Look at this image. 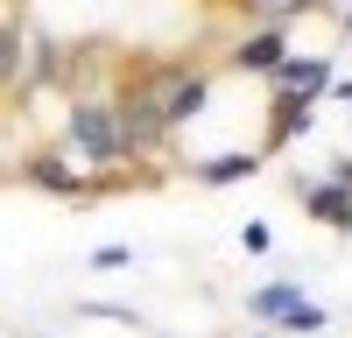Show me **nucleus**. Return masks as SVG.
<instances>
[{
	"instance_id": "1",
	"label": "nucleus",
	"mask_w": 352,
	"mask_h": 338,
	"mask_svg": "<svg viewBox=\"0 0 352 338\" xmlns=\"http://www.w3.org/2000/svg\"><path fill=\"white\" fill-rule=\"evenodd\" d=\"M64 155L85 162V177L127 162V134H120L113 99H71V113H64Z\"/></svg>"
},
{
	"instance_id": "8",
	"label": "nucleus",
	"mask_w": 352,
	"mask_h": 338,
	"mask_svg": "<svg viewBox=\"0 0 352 338\" xmlns=\"http://www.w3.org/2000/svg\"><path fill=\"white\" fill-rule=\"evenodd\" d=\"M261 162H268L261 148H226V155H197V162H190V177H197L204 190H226V183H247Z\"/></svg>"
},
{
	"instance_id": "7",
	"label": "nucleus",
	"mask_w": 352,
	"mask_h": 338,
	"mask_svg": "<svg viewBox=\"0 0 352 338\" xmlns=\"http://www.w3.org/2000/svg\"><path fill=\"white\" fill-rule=\"evenodd\" d=\"M331 78H338L331 56H282V71H275L268 84H275V92H296V99H324Z\"/></svg>"
},
{
	"instance_id": "9",
	"label": "nucleus",
	"mask_w": 352,
	"mask_h": 338,
	"mask_svg": "<svg viewBox=\"0 0 352 338\" xmlns=\"http://www.w3.org/2000/svg\"><path fill=\"white\" fill-rule=\"evenodd\" d=\"M254 28H289L296 14H310V8H324V0H232Z\"/></svg>"
},
{
	"instance_id": "2",
	"label": "nucleus",
	"mask_w": 352,
	"mask_h": 338,
	"mask_svg": "<svg viewBox=\"0 0 352 338\" xmlns=\"http://www.w3.org/2000/svg\"><path fill=\"white\" fill-rule=\"evenodd\" d=\"M21 183L43 190V197H64V205H85V197H106V190H113L106 177H85V169H71L64 148H36V155L21 162Z\"/></svg>"
},
{
	"instance_id": "4",
	"label": "nucleus",
	"mask_w": 352,
	"mask_h": 338,
	"mask_svg": "<svg viewBox=\"0 0 352 338\" xmlns=\"http://www.w3.org/2000/svg\"><path fill=\"white\" fill-rule=\"evenodd\" d=\"M317 127V99H296V92H268V134L254 141L261 155H282L296 134H310Z\"/></svg>"
},
{
	"instance_id": "10",
	"label": "nucleus",
	"mask_w": 352,
	"mask_h": 338,
	"mask_svg": "<svg viewBox=\"0 0 352 338\" xmlns=\"http://www.w3.org/2000/svg\"><path fill=\"white\" fill-rule=\"evenodd\" d=\"M14 64H21V21H0V92L14 84Z\"/></svg>"
},
{
	"instance_id": "6",
	"label": "nucleus",
	"mask_w": 352,
	"mask_h": 338,
	"mask_svg": "<svg viewBox=\"0 0 352 338\" xmlns=\"http://www.w3.org/2000/svg\"><path fill=\"white\" fill-rule=\"evenodd\" d=\"M296 205L317 218V225H331V233H352V190L324 183V177H296Z\"/></svg>"
},
{
	"instance_id": "11",
	"label": "nucleus",
	"mask_w": 352,
	"mask_h": 338,
	"mask_svg": "<svg viewBox=\"0 0 352 338\" xmlns=\"http://www.w3.org/2000/svg\"><path fill=\"white\" fill-rule=\"evenodd\" d=\"M240 247H247V254H268V247H275V233H268V225H261V218H254V225H247V233H240Z\"/></svg>"
},
{
	"instance_id": "3",
	"label": "nucleus",
	"mask_w": 352,
	"mask_h": 338,
	"mask_svg": "<svg viewBox=\"0 0 352 338\" xmlns=\"http://www.w3.org/2000/svg\"><path fill=\"white\" fill-rule=\"evenodd\" d=\"M247 310L261 324H282V331H324L331 310L324 303H303L296 282H261V289H247Z\"/></svg>"
},
{
	"instance_id": "12",
	"label": "nucleus",
	"mask_w": 352,
	"mask_h": 338,
	"mask_svg": "<svg viewBox=\"0 0 352 338\" xmlns=\"http://www.w3.org/2000/svg\"><path fill=\"white\" fill-rule=\"evenodd\" d=\"M127 261H134V247H99L92 254V268H127Z\"/></svg>"
},
{
	"instance_id": "13",
	"label": "nucleus",
	"mask_w": 352,
	"mask_h": 338,
	"mask_svg": "<svg viewBox=\"0 0 352 338\" xmlns=\"http://www.w3.org/2000/svg\"><path fill=\"white\" fill-rule=\"evenodd\" d=\"M261 338H268V331H261Z\"/></svg>"
},
{
	"instance_id": "5",
	"label": "nucleus",
	"mask_w": 352,
	"mask_h": 338,
	"mask_svg": "<svg viewBox=\"0 0 352 338\" xmlns=\"http://www.w3.org/2000/svg\"><path fill=\"white\" fill-rule=\"evenodd\" d=\"M289 56V28H247L240 43L226 49V71H247V78H275Z\"/></svg>"
}]
</instances>
